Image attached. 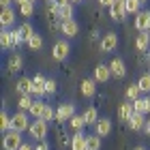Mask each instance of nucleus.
<instances>
[{
    "mask_svg": "<svg viewBox=\"0 0 150 150\" xmlns=\"http://www.w3.org/2000/svg\"><path fill=\"white\" fill-rule=\"evenodd\" d=\"M30 114L28 112H17L11 116V131H17V133H24L30 129Z\"/></svg>",
    "mask_w": 150,
    "mask_h": 150,
    "instance_id": "nucleus-1",
    "label": "nucleus"
},
{
    "mask_svg": "<svg viewBox=\"0 0 150 150\" xmlns=\"http://www.w3.org/2000/svg\"><path fill=\"white\" fill-rule=\"evenodd\" d=\"M22 133H17V131H6L2 135V146L4 150H19L22 148Z\"/></svg>",
    "mask_w": 150,
    "mask_h": 150,
    "instance_id": "nucleus-2",
    "label": "nucleus"
},
{
    "mask_svg": "<svg viewBox=\"0 0 150 150\" xmlns=\"http://www.w3.org/2000/svg\"><path fill=\"white\" fill-rule=\"evenodd\" d=\"M28 133H30L35 139H39V142H45V135H47V122H45L43 118H37V120L30 125Z\"/></svg>",
    "mask_w": 150,
    "mask_h": 150,
    "instance_id": "nucleus-3",
    "label": "nucleus"
},
{
    "mask_svg": "<svg viewBox=\"0 0 150 150\" xmlns=\"http://www.w3.org/2000/svg\"><path fill=\"white\" fill-rule=\"evenodd\" d=\"M69 54H71V45L67 43V41H58V43H54V47H52V56H54V60H67L69 58Z\"/></svg>",
    "mask_w": 150,
    "mask_h": 150,
    "instance_id": "nucleus-4",
    "label": "nucleus"
},
{
    "mask_svg": "<svg viewBox=\"0 0 150 150\" xmlns=\"http://www.w3.org/2000/svg\"><path fill=\"white\" fill-rule=\"evenodd\" d=\"M127 15V0H114V4L110 6V17L114 22H122Z\"/></svg>",
    "mask_w": 150,
    "mask_h": 150,
    "instance_id": "nucleus-5",
    "label": "nucleus"
},
{
    "mask_svg": "<svg viewBox=\"0 0 150 150\" xmlns=\"http://www.w3.org/2000/svg\"><path fill=\"white\" fill-rule=\"evenodd\" d=\"M75 116V105L73 103H62V105H58V110H56V120L58 122H67V120H71Z\"/></svg>",
    "mask_w": 150,
    "mask_h": 150,
    "instance_id": "nucleus-6",
    "label": "nucleus"
},
{
    "mask_svg": "<svg viewBox=\"0 0 150 150\" xmlns=\"http://www.w3.org/2000/svg\"><path fill=\"white\" fill-rule=\"evenodd\" d=\"M99 47H101V52H114L118 47V35L116 32H107L105 37H101Z\"/></svg>",
    "mask_w": 150,
    "mask_h": 150,
    "instance_id": "nucleus-7",
    "label": "nucleus"
},
{
    "mask_svg": "<svg viewBox=\"0 0 150 150\" xmlns=\"http://www.w3.org/2000/svg\"><path fill=\"white\" fill-rule=\"evenodd\" d=\"M45 84H47V77H43V75H35L32 77V94L35 97H43V94H47L45 92Z\"/></svg>",
    "mask_w": 150,
    "mask_h": 150,
    "instance_id": "nucleus-8",
    "label": "nucleus"
},
{
    "mask_svg": "<svg viewBox=\"0 0 150 150\" xmlns=\"http://www.w3.org/2000/svg\"><path fill=\"white\" fill-rule=\"evenodd\" d=\"M110 71H112V75L114 77H125L127 75V64H125V60L122 58H114L112 62H110Z\"/></svg>",
    "mask_w": 150,
    "mask_h": 150,
    "instance_id": "nucleus-9",
    "label": "nucleus"
},
{
    "mask_svg": "<svg viewBox=\"0 0 150 150\" xmlns=\"http://www.w3.org/2000/svg\"><path fill=\"white\" fill-rule=\"evenodd\" d=\"M150 24V11H139L135 15V30L137 32H146Z\"/></svg>",
    "mask_w": 150,
    "mask_h": 150,
    "instance_id": "nucleus-10",
    "label": "nucleus"
},
{
    "mask_svg": "<svg viewBox=\"0 0 150 150\" xmlns=\"http://www.w3.org/2000/svg\"><path fill=\"white\" fill-rule=\"evenodd\" d=\"M60 30H62V35L64 37H77V32H79V26L75 19H67V22H60Z\"/></svg>",
    "mask_w": 150,
    "mask_h": 150,
    "instance_id": "nucleus-11",
    "label": "nucleus"
},
{
    "mask_svg": "<svg viewBox=\"0 0 150 150\" xmlns=\"http://www.w3.org/2000/svg\"><path fill=\"white\" fill-rule=\"evenodd\" d=\"M110 75H112V71H110V64H97L94 67V81H101V84H103V81H107L110 79Z\"/></svg>",
    "mask_w": 150,
    "mask_h": 150,
    "instance_id": "nucleus-12",
    "label": "nucleus"
},
{
    "mask_svg": "<svg viewBox=\"0 0 150 150\" xmlns=\"http://www.w3.org/2000/svg\"><path fill=\"white\" fill-rule=\"evenodd\" d=\"M79 92L84 94V97H94V94H97V81L94 79H81Z\"/></svg>",
    "mask_w": 150,
    "mask_h": 150,
    "instance_id": "nucleus-13",
    "label": "nucleus"
},
{
    "mask_svg": "<svg viewBox=\"0 0 150 150\" xmlns=\"http://www.w3.org/2000/svg\"><path fill=\"white\" fill-rule=\"evenodd\" d=\"M15 90L22 94V97H26V94H32V79H30V77H19L17 84H15Z\"/></svg>",
    "mask_w": 150,
    "mask_h": 150,
    "instance_id": "nucleus-14",
    "label": "nucleus"
},
{
    "mask_svg": "<svg viewBox=\"0 0 150 150\" xmlns=\"http://www.w3.org/2000/svg\"><path fill=\"white\" fill-rule=\"evenodd\" d=\"M150 47V32H139L137 37H135V50L137 52H146Z\"/></svg>",
    "mask_w": 150,
    "mask_h": 150,
    "instance_id": "nucleus-15",
    "label": "nucleus"
},
{
    "mask_svg": "<svg viewBox=\"0 0 150 150\" xmlns=\"http://www.w3.org/2000/svg\"><path fill=\"white\" fill-rule=\"evenodd\" d=\"M94 133H97L99 137H105V135H110V133H112V122L107 120V118H101L97 125H94Z\"/></svg>",
    "mask_w": 150,
    "mask_h": 150,
    "instance_id": "nucleus-16",
    "label": "nucleus"
},
{
    "mask_svg": "<svg viewBox=\"0 0 150 150\" xmlns=\"http://www.w3.org/2000/svg\"><path fill=\"white\" fill-rule=\"evenodd\" d=\"M133 107H135V114H150V94L139 97V99L133 103Z\"/></svg>",
    "mask_w": 150,
    "mask_h": 150,
    "instance_id": "nucleus-17",
    "label": "nucleus"
},
{
    "mask_svg": "<svg viewBox=\"0 0 150 150\" xmlns=\"http://www.w3.org/2000/svg\"><path fill=\"white\" fill-rule=\"evenodd\" d=\"M45 110H47V103H43V101H41V99H37L35 101V103H32V107H30V116H32V118H43V114H45Z\"/></svg>",
    "mask_w": 150,
    "mask_h": 150,
    "instance_id": "nucleus-18",
    "label": "nucleus"
},
{
    "mask_svg": "<svg viewBox=\"0 0 150 150\" xmlns=\"http://www.w3.org/2000/svg\"><path fill=\"white\" fill-rule=\"evenodd\" d=\"M146 118H144V114H133L131 116V120H129V127L133 129V131H142V129H146Z\"/></svg>",
    "mask_w": 150,
    "mask_h": 150,
    "instance_id": "nucleus-19",
    "label": "nucleus"
},
{
    "mask_svg": "<svg viewBox=\"0 0 150 150\" xmlns=\"http://www.w3.org/2000/svg\"><path fill=\"white\" fill-rule=\"evenodd\" d=\"M15 22V11L11 9H2V13H0V24H2V28H9V26Z\"/></svg>",
    "mask_w": 150,
    "mask_h": 150,
    "instance_id": "nucleus-20",
    "label": "nucleus"
},
{
    "mask_svg": "<svg viewBox=\"0 0 150 150\" xmlns=\"http://www.w3.org/2000/svg\"><path fill=\"white\" fill-rule=\"evenodd\" d=\"M135 114V107H133V103H122L120 107H118V116H120V120H131V116Z\"/></svg>",
    "mask_w": 150,
    "mask_h": 150,
    "instance_id": "nucleus-21",
    "label": "nucleus"
},
{
    "mask_svg": "<svg viewBox=\"0 0 150 150\" xmlns=\"http://www.w3.org/2000/svg\"><path fill=\"white\" fill-rule=\"evenodd\" d=\"M71 150H86V135L81 131L71 137Z\"/></svg>",
    "mask_w": 150,
    "mask_h": 150,
    "instance_id": "nucleus-22",
    "label": "nucleus"
},
{
    "mask_svg": "<svg viewBox=\"0 0 150 150\" xmlns=\"http://www.w3.org/2000/svg\"><path fill=\"white\" fill-rule=\"evenodd\" d=\"M81 116H84V120H86V127L97 125V122H99V112H97V107H88Z\"/></svg>",
    "mask_w": 150,
    "mask_h": 150,
    "instance_id": "nucleus-23",
    "label": "nucleus"
},
{
    "mask_svg": "<svg viewBox=\"0 0 150 150\" xmlns=\"http://www.w3.org/2000/svg\"><path fill=\"white\" fill-rule=\"evenodd\" d=\"M125 94H127L129 103H135V101L139 99L142 90H139V86H137V84H129V86H127V90H125Z\"/></svg>",
    "mask_w": 150,
    "mask_h": 150,
    "instance_id": "nucleus-24",
    "label": "nucleus"
},
{
    "mask_svg": "<svg viewBox=\"0 0 150 150\" xmlns=\"http://www.w3.org/2000/svg\"><path fill=\"white\" fill-rule=\"evenodd\" d=\"M75 15V9H73V4H62L60 6V11H58V19H62V22H67V19H73Z\"/></svg>",
    "mask_w": 150,
    "mask_h": 150,
    "instance_id": "nucleus-25",
    "label": "nucleus"
},
{
    "mask_svg": "<svg viewBox=\"0 0 150 150\" xmlns=\"http://www.w3.org/2000/svg\"><path fill=\"white\" fill-rule=\"evenodd\" d=\"M0 45H2V50L13 47V35H11V30L2 28V32H0Z\"/></svg>",
    "mask_w": 150,
    "mask_h": 150,
    "instance_id": "nucleus-26",
    "label": "nucleus"
},
{
    "mask_svg": "<svg viewBox=\"0 0 150 150\" xmlns=\"http://www.w3.org/2000/svg\"><path fill=\"white\" fill-rule=\"evenodd\" d=\"M101 148V137L97 133L92 135H86V150H99Z\"/></svg>",
    "mask_w": 150,
    "mask_h": 150,
    "instance_id": "nucleus-27",
    "label": "nucleus"
},
{
    "mask_svg": "<svg viewBox=\"0 0 150 150\" xmlns=\"http://www.w3.org/2000/svg\"><path fill=\"white\" fill-rule=\"evenodd\" d=\"M24 67V58L19 56V54H13L9 58V71H19Z\"/></svg>",
    "mask_w": 150,
    "mask_h": 150,
    "instance_id": "nucleus-28",
    "label": "nucleus"
},
{
    "mask_svg": "<svg viewBox=\"0 0 150 150\" xmlns=\"http://www.w3.org/2000/svg\"><path fill=\"white\" fill-rule=\"evenodd\" d=\"M17 30H19V35H22L24 43H28V41L32 39V35H35V30H32V26H30V24H22Z\"/></svg>",
    "mask_w": 150,
    "mask_h": 150,
    "instance_id": "nucleus-29",
    "label": "nucleus"
},
{
    "mask_svg": "<svg viewBox=\"0 0 150 150\" xmlns=\"http://www.w3.org/2000/svg\"><path fill=\"white\" fill-rule=\"evenodd\" d=\"M69 125H71V127L75 129V133H79V131H81V129H84V127H86V120H84V116H77V114H75V116H73V118L69 120Z\"/></svg>",
    "mask_w": 150,
    "mask_h": 150,
    "instance_id": "nucleus-30",
    "label": "nucleus"
},
{
    "mask_svg": "<svg viewBox=\"0 0 150 150\" xmlns=\"http://www.w3.org/2000/svg\"><path fill=\"white\" fill-rule=\"evenodd\" d=\"M137 86H139V90L144 92V94H150V73H144L139 77V81H137Z\"/></svg>",
    "mask_w": 150,
    "mask_h": 150,
    "instance_id": "nucleus-31",
    "label": "nucleus"
},
{
    "mask_svg": "<svg viewBox=\"0 0 150 150\" xmlns=\"http://www.w3.org/2000/svg\"><path fill=\"white\" fill-rule=\"evenodd\" d=\"M32 103H35V101H32V94H26V97H22L19 99V112H30V107H32Z\"/></svg>",
    "mask_w": 150,
    "mask_h": 150,
    "instance_id": "nucleus-32",
    "label": "nucleus"
},
{
    "mask_svg": "<svg viewBox=\"0 0 150 150\" xmlns=\"http://www.w3.org/2000/svg\"><path fill=\"white\" fill-rule=\"evenodd\" d=\"M0 129L6 133V131H11V116L6 114V112H2L0 114Z\"/></svg>",
    "mask_w": 150,
    "mask_h": 150,
    "instance_id": "nucleus-33",
    "label": "nucleus"
},
{
    "mask_svg": "<svg viewBox=\"0 0 150 150\" xmlns=\"http://www.w3.org/2000/svg\"><path fill=\"white\" fill-rule=\"evenodd\" d=\"M28 47H30V50H41V47H43V37H39L37 32H35L32 39L28 41Z\"/></svg>",
    "mask_w": 150,
    "mask_h": 150,
    "instance_id": "nucleus-34",
    "label": "nucleus"
},
{
    "mask_svg": "<svg viewBox=\"0 0 150 150\" xmlns=\"http://www.w3.org/2000/svg\"><path fill=\"white\" fill-rule=\"evenodd\" d=\"M19 13H22L24 17H30L32 13H35V2H24L19 6Z\"/></svg>",
    "mask_w": 150,
    "mask_h": 150,
    "instance_id": "nucleus-35",
    "label": "nucleus"
},
{
    "mask_svg": "<svg viewBox=\"0 0 150 150\" xmlns=\"http://www.w3.org/2000/svg\"><path fill=\"white\" fill-rule=\"evenodd\" d=\"M139 0H127V13H133V15H137L139 13Z\"/></svg>",
    "mask_w": 150,
    "mask_h": 150,
    "instance_id": "nucleus-36",
    "label": "nucleus"
},
{
    "mask_svg": "<svg viewBox=\"0 0 150 150\" xmlns=\"http://www.w3.org/2000/svg\"><path fill=\"white\" fill-rule=\"evenodd\" d=\"M47 11L52 13V15H56L58 17V11H60V4L56 2V0H50V2H47Z\"/></svg>",
    "mask_w": 150,
    "mask_h": 150,
    "instance_id": "nucleus-37",
    "label": "nucleus"
},
{
    "mask_svg": "<svg viewBox=\"0 0 150 150\" xmlns=\"http://www.w3.org/2000/svg\"><path fill=\"white\" fill-rule=\"evenodd\" d=\"M11 35H13V47H17V45L24 43V39H22V35H19V30H11Z\"/></svg>",
    "mask_w": 150,
    "mask_h": 150,
    "instance_id": "nucleus-38",
    "label": "nucleus"
},
{
    "mask_svg": "<svg viewBox=\"0 0 150 150\" xmlns=\"http://www.w3.org/2000/svg\"><path fill=\"white\" fill-rule=\"evenodd\" d=\"M45 92H47V94H54V92H56V79H47V84H45Z\"/></svg>",
    "mask_w": 150,
    "mask_h": 150,
    "instance_id": "nucleus-39",
    "label": "nucleus"
},
{
    "mask_svg": "<svg viewBox=\"0 0 150 150\" xmlns=\"http://www.w3.org/2000/svg\"><path fill=\"white\" fill-rule=\"evenodd\" d=\"M54 118H56V112H54L52 107L47 105V110H45V114H43V120H45V122H50V120H54Z\"/></svg>",
    "mask_w": 150,
    "mask_h": 150,
    "instance_id": "nucleus-40",
    "label": "nucleus"
},
{
    "mask_svg": "<svg viewBox=\"0 0 150 150\" xmlns=\"http://www.w3.org/2000/svg\"><path fill=\"white\" fill-rule=\"evenodd\" d=\"M35 150H50V146H47L45 144V142H39V144H37V148Z\"/></svg>",
    "mask_w": 150,
    "mask_h": 150,
    "instance_id": "nucleus-41",
    "label": "nucleus"
},
{
    "mask_svg": "<svg viewBox=\"0 0 150 150\" xmlns=\"http://www.w3.org/2000/svg\"><path fill=\"white\" fill-rule=\"evenodd\" d=\"M99 2H101V6H112L114 0H99Z\"/></svg>",
    "mask_w": 150,
    "mask_h": 150,
    "instance_id": "nucleus-42",
    "label": "nucleus"
},
{
    "mask_svg": "<svg viewBox=\"0 0 150 150\" xmlns=\"http://www.w3.org/2000/svg\"><path fill=\"white\" fill-rule=\"evenodd\" d=\"M13 2V0H0V4H2V9H9V4Z\"/></svg>",
    "mask_w": 150,
    "mask_h": 150,
    "instance_id": "nucleus-43",
    "label": "nucleus"
},
{
    "mask_svg": "<svg viewBox=\"0 0 150 150\" xmlns=\"http://www.w3.org/2000/svg\"><path fill=\"white\" fill-rule=\"evenodd\" d=\"M19 150H35V148H32L30 144H22V148H19Z\"/></svg>",
    "mask_w": 150,
    "mask_h": 150,
    "instance_id": "nucleus-44",
    "label": "nucleus"
},
{
    "mask_svg": "<svg viewBox=\"0 0 150 150\" xmlns=\"http://www.w3.org/2000/svg\"><path fill=\"white\" fill-rule=\"evenodd\" d=\"M144 131H146V133H148V137H150V120H148V122H146V129H144Z\"/></svg>",
    "mask_w": 150,
    "mask_h": 150,
    "instance_id": "nucleus-45",
    "label": "nucleus"
},
{
    "mask_svg": "<svg viewBox=\"0 0 150 150\" xmlns=\"http://www.w3.org/2000/svg\"><path fill=\"white\" fill-rule=\"evenodd\" d=\"M56 2H58L60 6H62V4H69V2H71V0H56Z\"/></svg>",
    "mask_w": 150,
    "mask_h": 150,
    "instance_id": "nucleus-46",
    "label": "nucleus"
},
{
    "mask_svg": "<svg viewBox=\"0 0 150 150\" xmlns=\"http://www.w3.org/2000/svg\"><path fill=\"white\" fill-rule=\"evenodd\" d=\"M15 2H17V4H19V6H22V4H24V2H28V0H15Z\"/></svg>",
    "mask_w": 150,
    "mask_h": 150,
    "instance_id": "nucleus-47",
    "label": "nucleus"
},
{
    "mask_svg": "<svg viewBox=\"0 0 150 150\" xmlns=\"http://www.w3.org/2000/svg\"><path fill=\"white\" fill-rule=\"evenodd\" d=\"M135 150H146V148H144V146H139V148H135Z\"/></svg>",
    "mask_w": 150,
    "mask_h": 150,
    "instance_id": "nucleus-48",
    "label": "nucleus"
},
{
    "mask_svg": "<svg viewBox=\"0 0 150 150\" xmlns=\"http://www.w3.org/2000/svg\"><path fill=\"white\" fill-rule=\"evenodd\" d=\"M71 2H79V0H71Z\"/></svg>",
    "mask_w": 150,
    "mask_h": 150,
    "instance_id": "nucleus-49",
    "label": "nucleus"
},
{
    "mask_svg": "<svg viewBox=\"0 0 150 150\" xmlns=\"http://www.w3.org/2000/svg\"><path fill=\"white\" fill-rule=\"evenodd\" d=\"M148 32H150V24H148Z\"/></svg>",
    "mask_w": 150,
    "mask_h": 150,
    "instance_id": "nucleus-50",
    "label": "nucleus"
},
{
    "mask_svg": "<svg viewBox=\"0 0 150 150\" xmlns=\"http://www.w3.org/2000/svg\"><path fill=\"white\" fill-rule=\"evenodd\" d=\"M139 2H146V0H139Z\"/></svg>",
    "mask_w": 150,
    "mask_h": 150,
    "instance_id": "nucleus-51",
    "label": "nucleus"
},
{
    "mask_svg": "<svg viewBox=\"0 0 150 150\" xmlns=\"http://www.w3.org/2000/svg\"><path fill=\"white\" fill-rule=\"evenodd\" d=\"M28 2H35V0H28Z\"/></svg>",
    "mask_w": 150,
    "mask_h": 150,
    "instance_id": "nucleus-52",
    "label": "nucleus"
},
{
    "mask_svg": "<svg viewBox=\"0 0 150 150\" xmlns=\"http://www.w3.org/2000/svg\"><path fill=\"white\" fill-rule=\"evenodd\" d=\"M47 2H50V0H47Z\"/></svg>",
    "mask_w": 150,
    "mask_h": 150,
    "instance_id": "nucleus-53",
    "label": "nucleus"
}]
</instances>
